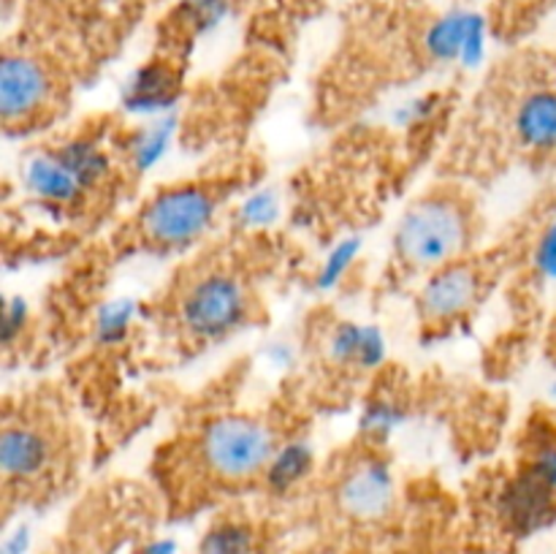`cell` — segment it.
I'll list each match as a JSON object with an SVG mask.
<instances>
[{"instance_id": "obj_2", "label": "cell", "mask_w": 556, "mask_h": 554, "mask_svg": "<svg viewBox=\"0 0 556 554\" xmlns=\"http://www.w3.org/2000/svg\"><path fill=\"white\" fill-rule=\"evenodd\" d=\"M226 190L204 182H179L161 188L139 212V234L155 250L193 248L217 221Z\"/></svg>"}, {"instance_id": "obj_18", "label": "cell", "mask_w": 556, "mask_h": 554, "mask_svg": "<svg viewBox=\"0 0 556 554\" xmlns=\"http://www.w3.org/2000/svg\"><path fill=\"white\" fill-rule=\"evenodd\" d=\"M407 405L396 394H375L358 416V429L372 443H386L391 435L400 432L407 421Z\"/></svg>"}, {"instance_id": "obj_14", "label": "cell", "mask_w": 556, "mask_h": 554, "mask_svg": "<svg viewBox=\"0 0 556 554\" xmlns=\"http://www.w3.org/2000/svg\"><path fill=\"white\" fill-rule=\"evenodd\" d=\"M329 356L353 373H375L389 358V340L378 326L342 320L329 335Z\"/></svg>"}, {"instance_id": "obj_11", "label": "cell", "mask_w": 556, "mask_h": 554, "mask_svg": "<svg viewBox=\"0 0 556 554\" xmlns=\"http://www.w3.org/2000/svg\"><path fill=\"white\" fill-rule=\"evenodd\" d=\"M54 440L30 421H9L0 435V473L9 481H33L52 467Z\"/></svg>"}, {"instance_id": "obj_24", "label": "cell", "mask_w": 556, "mask_h": 554, "mask_svg": "<svg viewBox=\"0 0 556 554\" xmlns=\"http://www.w3.org/2000/svg\"><path fill=\"white\" fill-rule=\"evenodd\" d=\"M530 266L543 286H556V215L543 223L541 234L532 242Z\"/></svg>"}, {"instance_id": "obj_25", "label": "cell", "mask_w": 556, "mask_h": 554, "mask_svg": "<svg viewBox=\"0 0 556 554\" xmlns=\"http://www.w3.org/2000/svg\"><path fill=\"white\" fill-rule=\"evenodd\" d=\"M438 103H440V98L434 96V92H429V96L410 98V101H405L394 112V123L400 125V128H416V125L429 123V119H432V114L438 112Z\"/></svg>"}, {"instance_id": "obj_7", "label": "cell", "mask_w": 556, "mask_h": 554, "mask_svg": "<svg viewBox=\"0 0 556 554\" xmlns=\"http://www.w3.org/2000/svg\"><path fill=\"white\" fill-rule=\"evenodd\" d=\"M424 52L440 65L478 68L489 52L486 16L472 9L445 11L424 30Z\"/></svg>"}, {"instance_id": "obj_23", "label": "cell", "mask_w": 556, "mask_h": 554, "mask_svg": "<svg viewBox=\"0 0 556 554\" xmlns=\"http://www.w3.org/2000/svg\"><path fill=\"white\" fill-rule=\"evenodd\" d=\"M255 536L248 525L223 521L201 538L199 554H253Z\"/></svg>"}, {"instance_id": "obj_21", "label": "cell", "mask_w": 556, "mask_h": 554, "mask_svg": "<svg viewBox=\"0 0 556 554\" xmlns=\"http://www.w3.org/2000/svg\"><path fill=\"white\" fill-rule=\"evenodd\" d=\"M364 239L358 234H348V237L337 239L329 250H326L324 261H320L318 272H315V286L318 291H334L342 280L353 272L358 255H362Z\"/></svg>"}, {"instance_id": "obj_16", "label": "cell", "mask_w": 556, "mask_h": 554, "mask_svg": "<svg viewBox=\"0 0 556 554\" xmlns=\"http://www.w3.org/2000/svg\"><path fill=\"white\" fill-rule=\"evenodd\" d=\"M313 467H315V449L307 438L282 440V443L277 445L271 462L266 465V473H264L266 487L277 494L291 492L293 487H299V483L313 473Z\"/></svg>"}, {"instance_id": "obj_29", "label": "cell", "mask_w": 556, "mask_h": 554, "mask_svg": "<svg viewBox=\"0 0 556 554\" xmlns=\"http://www.w3.org/2000/svg\"><path fill=\"white\" fill-rule=\"evenodd\" d=\"M134 554H177V543L168 541V538H161V541H150L141 549H136Z\"/></svg>"}, {"instance_id": "obj_6", "label": "cell", "mask_w": 556, "mask_h": 554, "mask_svg": "<svg viewBox=\"0 0 556 554\" xmlns=\"http://www.w3.org/2000/svg\"><path fill=\"white\" fill-rule=\"evenodd\" d=\"M483 272L462 259L432 272L418 291V313L427 324H456L467 318L483 299Z\"/></svg>"}, {"instance_id": "obj_10", "label": "cell", "mask_w": 556, "mask_h": 554, "mask_svg": "<svg viewBox=\"0 0 556 554\" xmlns=\"http://www.w3.org/2000/svg\"><path fill=\"white\" fill-rule=\"evenodd\" d=\"M396 494V481L391 467L378 456H367L342 476L337 498L345 514L353 519H380L391 511Z\"/></svg>"}, {"instance_id": "obj_22", "label": "cell", "mask_w": 556, "mask_h": 554, "mask_svg": "<svg viewBox=\"0 0 556 554\" xmlns=\"http://www.w3.org/2000/svg\"><path fill=\"white\" fill-rule=\"evenodd\" d=\"M282 215V199L275 188H255L239 201L237 223L248 231H266Z\"/></svg>"}, {"instance_id": "obj_1", "label": "cell", "mask_w": 556, "mask_h": 554, "mask_svg": "<svg viewBox=\"0 0 556 554\" xmlns=\"http://www.w3.org/2000/svg\"><path fill=\"white\" fill-rule=\"evenodd\" d=\"M472 242V217L454 196L432 193L413 201L394 228V255L405 269L432 272L465 259Z\"/></svg>"}, {"instance_id": "obj_12", "label": "cell", "mask_w": 556, "mask_h": 554, "mask_svg": "<svg viewBox=\"0 0 556 554\" xmlns=\"http://www.w3.org/2000/svg\"><path fill=\"white\" fill-rule=\"evenodd\" d=\"M22 188L49 210H71L87 196L85 185L54 147L27 155V161L22 163Z\"/></svg>"}, {"instance_id": "obj_3", "label": "cell", "mask_w": 556, "mask_h": 554, "mask_svg": "<svg viewBox=\"0 0 556 554\" xmlns=\"http://www.w3.org/2000/svg\"><path fill=\"white\" fill-rule=\"evenodd\" d=\"M275 429L250 413H220L210 418L199 435V459L226 483H244L264 476L275 456Z\"/></svg>"}, {"instance_id": "obj_5", "label": "cell", "mask_w": 556, "mask_h": 554, "mask_svg": "<svg viewBox=\"0 0 556 554\" xmlns=\"http://www.w3.org/2000/svg\"><path fill=\"white\" fill-rule=\"evenodd\" d=\"M54 79L47 65L25 52H5L0 63V119L5 128L27 125L52 106Z\"/></svg>"}, {"instance_id": "obj_19", "label": "cell", "mask_w": 556, "mask_h": 554, "mask_svg": "<svg viewBox=\"0 0 556 554\" xmlns=\"http://www.w3.org/2000/svg\"><path fill=\"white\" fill-rule=\"evenodd\" d=\"M231 14L233 0H179L174 9V20L190 41L215 33Z\"/></svg>"}, {"instance_id": "obj_4", "label": "cell", "mask_w": 556, "mask_h": 554, "mask_svg": "<svg viewBox=\"0 0 556 554\" xmlns=\"http://www.w3.org/2000/svg\"><path fill=\"white\" fill-rule=\"evenodd\" d=\"M248 286L231 272H206L195 277L179 297L177 318L195 342H223L250 320Z\"/></svg>"}, {"instance_id": "obj_17", "label": "cell", "mask_w": 556, "mask_h": 554, "mask_svg": "<svg viewBox=\"0 0 556 554\" xmlns=\"http://www.w3.org/2000/svg\"><path fill=\"white\" fill-rule=\"evenodd\" d=\"M54 150L68 163L71 172L79 177L87 193L101 188L109 174H112V158H109L106 147L98 139H90V136H71V139L54 144Z\"/></svg>"}, {"instance_id": "obj_9", "label": "cell", "mask_w": 556, "mask_h": 554, "mask_svg": "<svg viewBox=\"0 0 556 554\" xmlns=\"http://www.w3.org/2000/svg\"><path fill=\"white\" fill-rule=\"evenodd\" d=\"M182 96V71L172 60H147L125 79L119 92V106L125 114L139 119H155L174 114Z\"/></svg>"}, {"instance_id": "obj_15", "label": "cell", "mask_w": 556, "mask_h": 554, "mask_svg": "<svg viewBox=\"0 0 556 554\" xmlns=\"http://www.w3.org/2000/svg\"><path fill=\"white\" fill-rule=\"evenodd\" d=\"M179 117L174 114H163V117L144 119V125L134 130L125 141V158H128V166L136 174H147L152 168L161 166L163 161L172 152L174 139H177Z\"/></svg>"}, {"instance_id": "obj_13", "label": "cell", "mask_w": 556, "mask_h": 554, "mask_svg": "<svg viewBox=\"0 0 556 554\" xmlns=\"http://www.w3.org/2000/svg\"><path fill=\"white\" fill-rule=\"evenodd\" d=\"M516 141L532 155H556V87H538L527 92L510 117Z\"/></svg>"}, {"instance_id": "obj_26", "label": "cell", "mask_w": 556, "mask_h": 554, "mask_svg": "<svg viewBox=\"0 0 556 554\" xmlns=\"http://www.w3.org/2000/svg\"><path fill=\"white\" fill-rule=\"evenodd\" d=\"M30 318V310H27L25 297H9L3 304V342L5 345H14L16 337L22 335V329L27 326Z\"/></svg>"}, {"instance_id": "obj_28", "label": "cell", "mask_w": 556, "mask_h": 554, "mask_svg": "<svg viewBox=\"0 0 556 554\" xmlns=\"http://www.w3.org/2000/svg\"><path fill=\"white\" fill-rule=\"evenodd\" d=\"M266 356H269V364H275V367H282V369L293 364V351L288 345H282V342L271 345L269 351H266Z\"/></svg>"}, {"instance_id": "obj_8", "label": "cell", "mask_w": 556, "mask_h": 554, "mask_svg": "<svg viewBox=\"0 0 556 554\" xmlns=\"http://www.w3.org/2000/svg\"><path fill=\"white\" fill-rule=\"evenodd\" d=\"M500 519L514 536L530 538L556 525V494L519 462L497 498Z\"/></svg>"}, {"instance_id": "obj_20", "label": "cell", "mask_w": 556, "mask_h": 554, "mask_svg": "<svg viewBox=\"0 0 556 554\" xmlns=\"http://www.w3.org/2000/svg\"><path fill=\"white\" fill-rule=\"evenodd\" d=\"M136 318H139V302H136V299H112V302L98 307L96 320H92V337H96L98 345H119V342H125V337L130 335Z\"/></svg>"}, {"instance_id": "obj_27", "label": "cell", "mask_w": 556, "mask_h": 554, "mask_svg": "<svg viewBox=\"0 0 556 554\" xmlns=\"http://www.w3.org/2000/svg\"><path fill=\"white\" fill-rule=\"evenodd\" d=\"M30 549V527L20 525L5 536L0 554H25Z\"/></svg>"}]
</instances>
